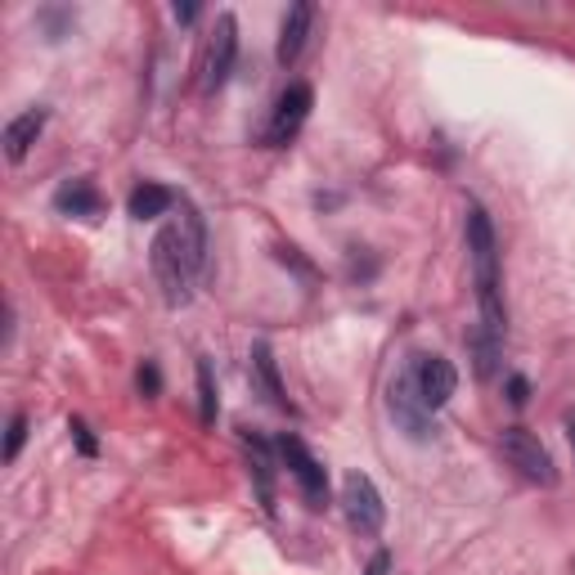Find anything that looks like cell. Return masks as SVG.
I'll use <instances>...</instances> for the list:
<instances>
[{"label":"cell","mask_w":575,"mask_h":575,"mask_svg":"<svg viewBox=\"0 0 575 575\" xmlns=\"http://www.w3.org/2000/svg\"><path fill=\"white\" fill-rule=\"evenodd\" d=\"M235 59H239V19L235 14H220L216 19V32L207 41V54H202V90L216 95L229 72H235Z\"/></svg>","instance_id":"7"},{"label":"cell","mask_w":575,"mask_h":575,"mask_svg":"<svg viewBox=\"0 0 575 575\" xmlns=\"http://www.w3.org/2000/svg\"><path fill=\"white\" fill-rule=\"evenodd\" d=\"M136 387H140V396H145V400H153V396L162 391V374H158V365H153V360H145V365L136 369Z\"/></svg>","instance_id":"19"},{"label":"cell","mask_w":575,"mask_h":575,"mask_svg":"<svg viewBox=\"0 0 575 575\" xmlns=\"http://www.w3.org/2000/svg\"><path fill=\"white\" fill-rule=\"evenodd\" d=\"M54 207H59L63 216H86V220H95V216L103 211V194H99L86 176H77V180H63V185L54 189Z\"/></svg>","instance_id":"11"},{"label":"cell","mask_w":575,"mask_h":575,"mask_svg":"<svg viewBox=\"0 0 575 575\" xmlns=\"http://www.w3.org/2000/svg\"><path fill=\"white\" fill-rule=\"evenodd\" d=\"M252 374H257V383L266 387V396H270L275 409H293V405H288V391H284V383H279V365H275L270 341H252Z\"/></svg>","instance_id":"15"},{"label":"cell","mask_w":575,"mask_h":575,"mask_svg":"<svg viewBox=\"0 0 575 575\" xmlns=\"http://www.w3.org/2000/svg\"><path fill=\"white\" fill-rule=\"evenodd\" d=\"M46 118L50 112L46 108H28V112H19V118L6 127V158L10 162H23L28 158V149L41 140V131H46Z\"/></svg>","instance_id":"12"},{"label":"cell","mask_w":575,"mask_h":575,"mask_svg":"<svg viewBox=\"0 0 575 575\" xmlns=\"http://www.w3.org/2000/svg\"><path fill=\"white\" fill-rule=\"evenodd\" d=\"M566 436H571V449H575V409L566 414Z\"/></svg>","instance_id":"25"},{"label":"cell","mask_w":575,"mask_h":575,"mask_svg":"<svg viewBox=\"0 0 575 575\" xmlns=\"http://www.w3.org/2000/svg\"><path fill=\"white\" fill-rule=\"evenodd\" d=\"M391 571V553L387 548H378L374 557H369V566H365V575H387Z\"/></svg>","instance_id":"23"},{"label":"cell","mask_w":575,"mask_h":575,"mask_svg":"<svg viewBox=\"0 0 575 575\" xmlns=\"http://www.w3.org/2000/svg\"><path fill=\"white\" fill-rule=\"evenodd\" d=\"M279 261H284V266H293L301 279H315V266H310V261H301V257H297V248H279Z\"/></svg>","instance_id":"22"},{"label":"cell","mask_w":575,"mask_h":575,"mask_svg":"<svg viewBox=\"0 0 575 575\" xmlns=\"http://www.w3.org/2000/svg\"><path fill=\"white\" fill-rule=\"evenodd\" d=\"M275 449H279V458L288 464V473H293L301 499H306L310 508H324V504H328V473H324L319 458H315L297 436H288V432L275 440Z\"/></svg>","instance_id":"5"},{"label":"cell","mask_w":575,"mask_h":575,"mask_svg":"<svg viewBox=\"0 0 575 575\" xmlns=\"http://www.w3.org/2000/svg\"><path fill=\"white\" fill-rule=\"evenodd\" d=\"M37 23L46 28V37H50V41H63V37H68V28H72V10L50 6V10H41V14H37Z\"/></svg>","instance_id":"17"},{"label":"cell","mask_w":575,"mask_h":575,"mask_svg":"<svg viewBox=\"0 0 575 575\" xmlns=\"http://www.w3.org/2000/svg\"><path fill=\"white\" fill-rule=\"evenodd\" d=\"M499 449H504V458H508V464H513L526 482H535V486H553V482H557L553 454L544 449V440H539L535 432H526V427H504V432H499Z\"/></svg>","instance_id":"4"},{"label":"cell","mask_w":575,"mask_h":575,"mask_svg":"<svg viewBox=\"0 0 575 575\" xmlns=\"http://www.w3.org/2000/svg\"><path fill=\"white\" fill-rule=\"evenodd\" d=\"M504 391H508V405H526L531 400V378L526 374H508V383H504Z\"/></svg>","instance_id":"21"},{"label":"cell","mask_w":575,"mask_h":575,"mask_svg":"<svg viewBox=\"0 0 575 575\" xmlns=\"http://www.w3.org/2000/svg\"><path fill=\"white\" fill-rule=\"evenodd\" d=\"M216 378H211V360H198V418L202 423H216Z\"/></svg>","instance_id":"16"},{"label":"cell","mask_w":575,"mask_h":575,"mask_svg":"<svg viewBox=\"0 0 575 575\" xmlns=\"http://www.w3.org/2000/svg\"><path fill=\"white\" fill-rule=\"evenodd\" d=\"M315 6L310 0H297V6L284 14V23H279V41H275V59L284 63V68H293L297 59H301V50H306V41H310V28H315Z\"/></svg>","instance_id":"10"},{"label":"cell","mask_w":575,"mask_h":575,"mask_svg":"<svg viewBox=\"0 0 575 575\" xmlns=\"http://www.w3.org/2000/svg\"><path fill=\"white\" fill-rule=\"evenodd\" d=\"M171 207H176V194H171L167 185H153V180L136 185V189H131V198H127L131 220H158V216H167Z\"/></svg>","instance_id":"14"},{"label":"cell","mask_w":575,"mask_h":575,"mask_svg":"<svg viewBox=\"0 0 575 575\" xmlns=\"http://www.w3.org/2000/svg\"><path fill=\"white\" fill-rule=\"evenodd\" d=\"M244 445H248V458H252L257 495H261V504L275 513V449H270V440L257 436V432H244Z\"/></svg>","instance_id":"13"},{"label":"cell","mask_w":575,"mask_h":575,"mask_svg":"<svg viewBox=\"0 0 575 575\" xmlns=\"http://www.w3.org/2000/svg\"><path fill=\"white\" fill-rule=\"evenodd\" d=\"M387 409H391V423L409 436V440H432L436 436V418H432V409L423 405V396H418V383H414V360L391 378V387H387Z\"/></svg>","instance_id":"3"},{"label":"cell","mask_w":575,"mask_h":575,"mask_svg":"<svg viewBox=\"0 0 575 575\" xmlns=\"http://www.w3.org/2000/svg\"><path fill=\"white\" fill-rule=\"evenodd\" d=\"M68 432H72V440H77V449H81L86 458H95V454H99V440L90 436V427H86V418H68Z\"/></svg>","instance_id":"20"},{"label":"cell","mask_w":575,"mask_h":575,"mask_svg":"<svg viewBox=\"0 0 575 575\" xmlns=\"http://www.w3.org/2000/svg\"><path fill=\"white\" fill-rule=\"evenodd\" d=\"M23 440H28V414H14L10 418V432H6V464H14V458H19Z\"/></svg>","instance_id":"18"},{"label":"cell","mask_w":575,"mask_h":575,"mask_svg":"<svg viewBox=\"0 0 575 575\" xmlns=\"http://www.w3.org/2000/svg\"><path fill=\"white\" fill-rule=\"evenodd\" d=\"M341 508H347V522L360 535H378L387 522V504L365 473H347V482H341Z\"/></svg>","instance_id":"8"},{"label":"cell","mask_w":575,"mask_h":575,"mask_svg":"<svg viewBox=\"0 0 575 575\" xmlns=\"http://www.w3.org/2000/svg\"><path fill=\"white\" fill-rule=\"evenodd\" d=\"M149 261H153V275H158L167 306H185L194 297L202 266H207V225H202L194 202H180V211L158 229Z\"/></svg>","instance_id":"1"},{"label":"cell","mask_w":575,"mask_h":575,"mask_svg":"<svg viewBox=\"0 0 575 575\" xmlns=\"http://www.w3.org/2000/svg\"><path fill=\"white\" fill-rule=\"evenodd\" d=\"M171 14H176V23H194L198 19V6H176Z\"/></svg>","instance_id":"24"},{"label":"cell","mask_w":575,"mask_h":575,"mask_svg":"<svg viewBox=\"0 0 575 575\" xmlns=\"http://www.w3.org/2000/svg\"><path fill=\"white\" fill-rule=\"evenodd\" d=\"M414 360V383H418V396H423V405L436 414V409H445L449 405V396H454V387H458V374H454V365L445 360V356H409Z\"/></svg>","instance_id":"9"},{"label":"cell","mask_w":575,"mask_h":575,"mask_svg":"<svg viewBox=\"0 0 575 575\" xmlns=\"http://www.w3.org/2000/svg\"><path fill=\"white\" fill-rule=\"evenodd\" d=\"M468 261L477 279V306H482V333L504 341L508 310H504V275H499V239L495 220L486 216L482 202H468Z\"/></svg>","instance_id":"2"},{"label":"cell","mask_w":575,"mask_h":575,"mask_svg":"<svg viewBox=\"0 0 575 575\" xmlns=\"http://www.w3.org/2000/svg\"><path fill=\"white\" fill-rule=\"evenodd\" d=\"M310 108H315V90H310V81H288V90L275 99L270 127H266V145H270V149H284V145L306 127Z\"/></svg>","instance_id":"6"}]
</instances>
